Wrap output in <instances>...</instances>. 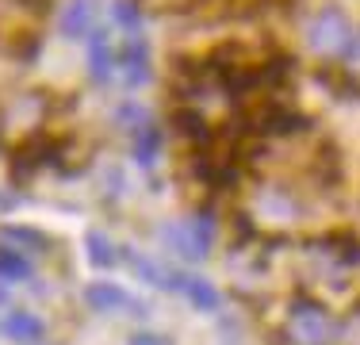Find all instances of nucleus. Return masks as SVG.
<instances>
[{
    "label": "nucleus",
    "mask_w": 360,
    "mask_h": 345,
    "mask_svg": "<svg viewBox=\"0 0 360 345\" xmlns=\"http://www.w3.org/2000/svg\"><path fill=\"white\" fill-rule=\"evenodd\" d=\"M0 280L4 284H23V280H35V265H31L27 253L4 246L0 242Z\"/></svg>",
    "instance_id": "8"
},
{
    "label": "nucleus",
    "mask_w": 360,
    "mask_h": 345,
    "mask_svg": "<svg viewBox=\"0 0 360 345\" xmlns=\"http://www.w3.org/2000/svg\"><path fill=\"white\" fill-rule=\"evenodd\" d=\"M0 242H12V249H20V253H27V257H35L39 249H46L50 242L42 238V234H35V230H23V227H4L0 230Z\"/></svg>",
    "instance_id": "10"
},
{
    "label": "nucleus",
    "mask_w": 360,
    "mask_h": 345,
    "mask_svg": "<svg viewBox=\"0 0 360 345\" xmlns=\"http://www.w3.org/2000/svg\"><path fill=\"white\" fill-rule=\"evenodd\" d=\"M169 291L184 296L188 303L200 307V310H219L222 307V296H219L215 284L200 280V276H192V272H180V269H173V284H169Z\"/></svg>",
    "instance_id": "4"
},
{
    "label": "nucleus",
    "mask_w": 360,
    "mask_h": 345,
    "mask_svg": "<svg viewBox=\"0 0 360 345\" xmlns=\"http://www.w3.org/2000/svg\"><path fill=\"white\" fill-rule=\"evenodd\" d=\"M257 219H261V227H288V222H295V203L280 192H269L261 196V215Z\"/></svg>",
    "instance_id": "9"
},
{
    "label": "nucleus",
    "mask_w": 360,
    "mask_h": 345,
    "mask_svg": "<svg viewBox=\"0 0 360 345\" xmlns=\"http://www.w3.org/2000/svg\"><path fill=\"white\" fill-rule=\"evenodd\" d=\"M307 42L319 58H345L349 46H353V31H349V20L338 12V8H326L311 20L307 27Z\"/></svg>",
    "instance_id": "3"
},
{
    "label": "nucleus",
    "mask_w": 360,
    "mask_h": 345,
    "mask_svg": "<svg viewBox=\"0 0 360 345\" xmlns=\"http://www.w3.org/2000/svg\"><path fill=\"white\" fill-rule=\"evenodd\" d=\"M131 345H169L165 334H150V330H142V334H134Z\"/></svg>",
    "instance_id": "15"
},
{
    "label": "nucleus",
    "mask_w": 360,
    "mask_h": 345,
    "mask_svg": "<svg viewBox=\"0 0 360 345\" xmlns=\"http://www.w3.org/2000/svg\"><path fill=\"white\" fill-rule=\"evenodd\" d=\"M84 303L96 315H123V310H139L131 291H123L119 284H89L84 288Z\"/></svg>",
    "instance_id": "5"
},
{
    "label": "nucleus",
    "mask_w": 360,
    "mask_h": 345,
    "mask_svg": "<svg viewBox=\"0 0 360 345\" xmlns=\"http://www.w3.org/2000/svg\"><path fill=\"white\" fill-rule=\"evenodd\" d=\"M100 0H70L62 12V31L70 39H89L96 31V12H100Z\"/></svg>",
    "instance_id": "6"
},
{
    "label": "nucleus",
    "mask_w": 360,
    "mask_h": 345,
    "mask_svg": "<svg viewBox=\"0 0 360 345\" xmlns=\"http://www.w3.org/2000/svg\"><path fill=\"white\" fill-rule=\"evenodd\" d=\"M161 242L165 249L180 261H203L215 246V222L207 215H192V219H176L161 230Z\"/></svg>",
    "instance_id": "2"
},
{
    "label": "nucleus",
    "mask_w": 360,
    "mask_h": 345,
    "mask_svg": "<svg viewBox=\"0 0 360 345\" xmlns=\"http://www.w3.org/2000/svg\"><path fill=\"white\" fill-rule=\"evenodd\" d=\"M345 73H349V81H353V89H360V34L353 39V46H349V54H345Z\"/></svg>",
    "instance_id": "14"
},
{
    "label": "nucleus",
    "mask_w": 360,
    "mask_h": 345,
    "mask_svg": "<svg viewBox=\"0 0 360 345\" xmlns=\"http://www.w3.org/2000/svg\"><path fill=\"white\" fill-rule=\"evenodd\" d=\"M338 345H360V303L338 322Z\"/></svg>",
    "instance_id": "13"
},
{
    "label": "nucleus",
    "mask_w": 360,
    "mask_h": 345,
    "mask_svg": "<svg viewBox=\"0 0 360 345\" xmlns=\"http://www.w3.org/2000/svg\"><path fill=\"white\" fill-rule=\"evenodd\" d=\"M4 334L15 345H39L42 334H46V326H42V318L35 310H12V315L4 318Z\"/></svg>",
    "instance_id": "7"
},
{
    "label": "nucleus",
    "mask_w": 360,
    "mask_h": 345,
    "mask_svg": "<svg viewBox=\"0 0 360 345\" xmlns=\"http://www.w3.org/2000/svg\"><path fill=\"white\" fill-rule=\"evenodd\" d=\"M158 150H161V134L153 131V127H139V142H134V158L142 161V165H153L158 161Z\"/></svg>",
    "instance_id": "12"
},
{
    "label": "nucleus",
    "mask_w": 360,
    "mask_h": 345,
    "mask_svg": "<svg viewBox=\"0 0 360 345\" xmlns=\"http://www.w3.org/2000/svg\"><path fill=\"white\" fill-rule=\"evenodd\" d=\"M338 322L322 299L314 296H295L280 326V341L284 345H338Z\"/></svg>",
    "instance_id": "1"
},
{
    "label": "nucleus",
    "mask_w": 360,
    "mask_h": 345,
    "mask_svg": "<svg viewBox=\"0 0 360 345\" xmlns=\"http://www.w3.org/2000/svg\"><path fill=\"white\" fill-rule=\"evenodd\" d=\"M89 261L96 269H111V265H119V246L100 230H89Z\"/></svg>",
    "instance_id": "11"
}]
</instances>
